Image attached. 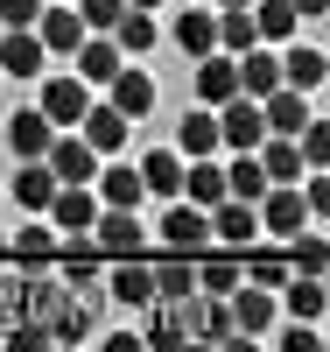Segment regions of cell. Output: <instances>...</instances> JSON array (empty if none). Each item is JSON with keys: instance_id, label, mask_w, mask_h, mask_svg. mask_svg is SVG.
<instances>
[{"instance_id": "cell-21", "label": "cell", "mask_w": 330, "mask_h": 352, "mask_svg": "<svg viewBox=\"0 0 330 352\" xmlns=\"http://www.w3.org/2000/svg\"><path fill=\"white\" fill-rule=\"evenodd\" d=\"M303 99H309V92H295V85H274V92L260 99L267 134H295V127H303V120H309V106H303Z\"/></svg>"}, {"instance_id": "cell-39", "label": "cell", "mask_w": 330, "mask_h": 352, "mask_svg": "<svg viewBox=\"0 0 330 352\" xmlns=\"http://www.w3.org/2000/svg\"><path fill=\"white\" fill-rule=\"evenodd\" d=\"M43 0H0V28H36Z\"/></svg>"}, {"instance_id": "cell-14", "label": "cell", "mask_w": 330, "mask_h": 352, "mask_svg": "<svg viewBox=\"0 0 330 352\" xmlns=\"http://www.w3.org/2000/svg\"><path fill=\"white\" fill-rule=\"evenodd\" d=\"M36 43H43L49 56H71V50L84 43V21H78L71 0H64V8H43V14H36Z\"/></svg>"}, {"instance_id": "cell-16", "label": "cell", "mask_w": 330, "mask_h": 352, "mask_svg": "<svg viewBox=\"0 0 330 352\" xmlns=\"http://www.w3.org/2000/svg\"><path fill=\"white\" fill-rule=\"evenodd\" d=\"M323 78H330V56L316 43H288L281 56V85H295V92H323Z\"/></svg>"}, {"instance_id": "cell-30", "label": "cell", "mask_w": 330, "mask_h": 352, "mask_svg": "<svg viewBox=\"0 0 330 352\" xmlns=\"http://www.w3.org/2000/svg\"><path fill=\"white\" fill-rule=\"evenodd\" d=\"M183 296H197V268H190V254H169L155 268V303H183Z\"/></svg>"}, {"instance_id": "cell-38", "label": "cell", "mask_w": 330, "mask_h": 352, "mask_svg": "<svg viewBox=\"0 0 330 352\" xmlns=\"http://www.w3.org/2000/svg\"><path fill=\"white\" fill-rule=\"evenodd\" d=\"M239 282H260V289H281V282H288V254H253L246 268H239Z\"/></svg>"}, {"instance_id": "cell-31", "label": "cell", "mask_w": 330, "mask_h": 352, "mask_svg": "<svg viewBox=\"0 0 330 352\" xmlns=\"http://www.w3.org/2000/svg\"><path fill=\"white\" fill-rule=\"evenodd\" d=\"M176 155H218V113L211 106L183 113V148H176Z\"/></svg>"}, {"instance_id": "cell-11", "label": "cell", "mask_w": 330, "mask_h": 352, "mask_svg": "<svg viewBox=\"0 0 330 352\" xmlns=\"http://www.w3.org/2000/svg\"><path fill=\"white\" fill-rule=\"evenodd\" d=\"M49 50L36 43V28H0V78H43Z\"/></svg>"}, {"instance_id": "cell-12", "label": "cell", "mask_w": 330, "mask_h": 352, "mask_svg": "<svg viewBox=\"0 0 330 352\" xmlns=\"http://www.w3.org/2000/svg\"><path fill=\"white\" fill-rule=\"evenodd\" d=\"M127 127H134V120H127L113 99H106V106H84V120H78V134L92 141L99 155H119V148H127Z\"/></svg>"}, {"instance_id": "cell-26", "label": "cell", "mask_w": 330, "mask_h": 352, "mask_svg": "<svg viewBox=\"0 0 330 352\" xmlns=\"http://www.w3.org/2000/svg\"><path fill=\"white\" fill-rule=\"evenodd\" d=\"M183 317H190V331H197L204 345H225V338H232V310H225V296H204V303L190 296Z\"/></svg>"}, {"instance_id": "cell-34", "label": "cell", "mask_w": 330, "mask_h": 352, "mask_svg": "<svg viewBox=\"0 0 330 352\" xmlns=\"http://www.w3.org/2000/svg\"><path fill=\"white\" fill-rule=\"evenodd\" d=\"M260 36H253V14L246 8H218V50L225 56H239V50H253Z\"/></svg>"}, {"instance_id": "cell-42", "label": "cell", "mask_w": 330, "mask_h": 352, "mask_svg": "<svg viewBox=\"0 0 330 352\" xmlns=\"http://www.w3.org/2000/svg\"><path fill=\"white\" fill-rule=\"evenodd\" d=\"M0 268H8V240H0Z\"/></svg>"}, {"instance_id": "cell-20", "label": "cell", "mask_w": 330, "mask_h": 352, "mask_svg": "<svg viewBox=\"0 0 330 352\" xmlns=\"http://www.w3.org/2000/svg\"><path fill=\"white\" fill-rule=\"evenodd\" d=\"M274 85H281V56L274 50H239V92H253V99H267V92H274Z\"/></svg>"}, {"instance_id": "cell-2", "label": "cell", "mask_w": 330, "mask_h": 352, "mask_svg": "<svg viewBox=\"0 0 330 352\" xmlns=\"http://www.w3.org/2000/svg\"><path fill=\"white\" fill-rule=\"evenodd\" d=\"M43 162H49L56 184H92V176H99V148H92L78 127H56L49 148H43Z\"/></svg>"}, {"instance_id": "cell-9", "label": "cell", "mask_w": 330, "mask_h": 352, "mask_svg": "<svg viewBox=\"0 0 330 352\" xmlns=\"http://www.w3.org/2000/svg\"><path fill=\"white\" fill-rule=\"evenodd\" d=\"M106 289H113V303L148 310V303H155V268H148L141 254H127V261H106Z\"/></svg>"}, {"instance_id": "cell-6", "label": "cell", "mask_w": 330, "mask_h": 352, "mask_svg": "<svg viewBox=\"0 0 330 352\" xmlns=\"http://www.w3.org/2000/svg\"><path fill=\"white\" fill-rule=\"evenodd\" d=\"M92 219H99V190H92V184H56V197H49V226H56V232L84 240Z\"/></svg>"}, {"instance_id": "cell-5", "label": "cell", "mask_w": 330, "mask_h": 352, "mask_svg": "<svg viewBox=\"0 0 330 352\" xmlns=\"http://www.w3.org/2000/svg\"><path fill=\"white\" fill-rule=\"evenodd\" d=\"M162 240H169V254H190V261H197L204 247H211V212L176 197V204H169V219H162Z\"/></svg>"}, {"instance_id": "cell-22", "label": "cell", "mask_w": 330, "mask_h": 352, "mask_svg": "<svg viewBox=\"0 0 330 352\" xmlns=\"http://www.w3.org/2000/svg\"><path fill=\"white\" fill-rule=\"evenodd\" d=\"M141 190H155V197H183V155H176V148L141 155Z\"/></svg>"}, {"instance_id": "cell-7", "label": "cell", "mask_w": 330, "mask_h": 352, "mask_svg": "<svg viewBox=\"0 0 330 352\" xmlns=\"http://www.w3.org/2000/svg\"><path fill=\"white\" fill-rule=\"evenodd\" d=\"M84 240H99L106 261H127V254H141V219L119 212V204H99V219H92V232H84Z\"/></svg>"}, {"instance_id": "cell-28", "label": "cell", "mask_w": 330, "mask_h": 352, "mask_svg": "<svg viewBox=\"0 0 330 352\" xmlns=\"http://www.w3.org/2000/svg\"><path fill=\"white\" fill-rule=\"evenodd\" d=\"M176 50L183 56H204V50H218V14H204V8H190V14H176Z\"/></svg>"}, {"instance_id": "cell-43", "label": "cell", "mask_w": 330, "mask_h": 352, "mask_svg": "<svg viewBox=\"0 0 330 352\" xmlns=\"http://www.w3.org/2000/svg\"><path fill=\"white\" fill-rule=\"evenodd\" d=\"M0 324H8V303H0Z\"/></svg>"}, {"instance_id": "cell-35", "label": "cell", "mask_w": 330, "mask_h": 352, "mask_svg": "<svg viewBox=\"0 0 330 352\" xmlns=\"http://www.w3.org/2000/svg\"><path fill=\"white\" fill-rule=\"evenodd\" d=\"M64 282H71V289H99V282H106V261L84 254V247L71 240V254H64Z\"/></svg>"}, {"instance_id": "cell-19", "label": "cell", "mask_w": 330, "mask_h": 352, "mask_svg": "<svg viewBox=\"0 0 330 352\" xmlns=\"http://www.w3.org/2000/svg\"><path fill=\"white\" fill-rule=\"evenodd\" d=\"M253 155L267 169V184H303V148H295V134H267Z\"/></svg>"}, {"instance_id": "cell-23", "label": "cell", "mask_w": 330, "mask_h": 352, "mask_svg": "<svg viewBox=\"0 0 330 352\" xmlns=\"http://www.w3.org/2000/svg\"><path fill=\"white\" fill-rule=\"evenodd\" d=\"M8 197L21 204V212H49V197H56V176H49V162H21V176L8 184Z\"/></svg>"}, {"instance_id": "cell-27", "label": "cell", "mask_w": 330, "mask_h": 352, "mask_svg": "<svg viewBox=\"0 0 330 352\" xmlns=\"http://www.w3.org/2000/svg\"><path fill=\"white\" fill-rule=\"evenodd\" d=\"M106 36L119 43V56H148V50H155V36H162V28H155V21H148L141 8H119V21L106 28Z\"/></svg>"}, {"instance_id": "cell-18", "label": "cell", "mask_w": 330, "mask_h": 352, "mask_svg": "<svg viewBox=\"0 0 330 352\" xmlns=\"http://www.w3.org/2000/svg\"><path fill=\"white\" fill-rule=\"evenodd\" d=\"M71 56H78V78H84V85H106L119 64H127V56H119V43H113V36H92V28H84V43H78Z\"/></svg>"}, {"instance_id": "cell-13", "label": "cell", "mask_w": 330, "mask_h": 352, "mask_svg": "<svg viewBox=\"0 0 330 352\" xmlns=\"http://www.w3.org/2000/svg\"><path fill=\"white\" fill-rule=\"evenodd\" d=\"M232 92H239V56L204 50V56H197V99H204V106H225Z\"/></svg>"}, {"instance_id": "cell-4", "label": "cell", "mask_w": 330, "mask_h": 352, "mask_svg": "<svg viewBox=\"0 0 330 352\" xmlns=\"http://www.w3.org/2000/svg\"><path fill=\"white\" fill-rule=\"evenodd\" d=\"M225 310H232V331L239 338H260V331H274V289H260V282H239L232 296H225Z\"/></svg>"}, {"instance_id": "cell-1", "label": "cell", "mask_w": 330, "mask_h": 352, "mask_svg": "<svg viewBox=\"0 0 330 352\" xmlns=\"http://www.w3.org/2000/svg\"><path fill=\"white\" fill-rule=\"evenodd\" d=\"M218 113V148H232V155H246V148H260L267 141V113H260V99L253 92H232L225 106H211Z\"/></svg>"}, {"instance_id": "cell-36", "label": "cell", "mask_w": 330, "mask_h": 352, "mask_svg": "<svg viewBox=\"0 0 330 352\" xmlns=\"http://www.w3.org/2000/svg\"><path fill=\"white\" fill-rule=\"evenodd\" d=\"M295 148H303V169H323V155H330V120H303V127H295Z\"/></svg>"}, {"instance_id": "cell-32", "label": "cell", "mask_w": 330, "mask_h": 352, "mask_svg": "<svg viewBox=\"0 0 330 352\" xmlns=\"http://www.w3.org/2000/svg\"><path fill=\"white\" fill-rule=\"evenodd\" d=\"M197 289L204 296H232L239 289V261L232 254H197Z\"/></svg>"}, {"instance_id": "cell-15", "label": "cell", "mask_w": 330, "mask_h": 352, "mask_svg": "<svg viewBox=\"0 0 330 352\" xmlns=\"http://www.w3.org/2000/svg\"><path fill=\"white\" fill-rule=\"evenodd\" d=\"M49 134H56V127H49V113H43V106H21L14 120H8V148H14L21 162H43Z\"/></svg>"}, {"instance_id": "cell-8", "label": "cell", "mask_w": 330, "mask_h": 352, "mask_svg": "<svg viewBox=\"0 0 330 352\" xmlns=\"http://www.w3.org/2000/svg\"><path fill=\"white\" fill-rule=\"evenodd\" d=\"M84 106H92V85H84L78 71H56V78L43 85V113H49V127H78Z\"/></svg>"}, {"instance_id": "cell-24", "label": "cell", "mask_w": 330, "mask_h": 352, "mask_svg": "<svg viewBox=\"0 0 330 352\" xmlns=\"http://www.w3.org/2000/svg\"><path fill=\"white\" fill-rule=\"evenodd\" d=\"M92 184H99V204H119V212H141V169H134V162H113V169H99Z\"/></svg>"}, {"instance_id": "cell-10", "label": "cell", "mask_w": 330, "mask_h": 352, "mask_svg": "<svg viewBox=\"0 0 330 352\" xmlns=\"http://www.w3.org/2000/svg\"><path fill=\"white\" fill-rule=\"evenodd\" d=\"M211 240H225L232 254H246V247L260 240V212H253L246 197H218V204H211Z\"/></svg>"}, {"instance_id": "cell-33", "label": "cell", "mask_w": 330, "mask_h": 352, "mask_svg": "<svg viewBox=\"0 0 330 352\" xmlns=\"http://www.w3.org/2000/svg\"><path fill=\"white\" fill-rule=\"evenodd\" d=\"M260 190H267V169H260V155L246 148L232 169H225V197H246V204H260Z\"/></svg>"}, {"instance_id": "cell-41", "label": "cell", "mask_w": 330, "mask_h": 352, "mask_svg": "<svg viewBox=\"0 0 330 352\" xmlns=\"http://www.w3.org/2000/svg\"><path fill=\"white\" fill-rule=\"evenodd\" d=\"M218 8H253V0H218Z\"/></svg>"}, {"instance_id": "cell-25", "label": "cell", "mask_w": 330, "mask_h": 352, "mask_svg": "<svg viewBox=\"0 0 330 352\" xmlns=\"http://www.w3.org/2000/svg\"><path fill=\"white\" fill-rule=\"evenodd\" d=\"M323 296H330V289H323V275H295V268H288V282H281V303H288V317L316 324V317H323Z\"/></svg>"}, {"instance_id": "cell-29", "label": "cell", "mask_w": 330, "mask_h": 352, "mask_svg": "<svg viewBox=\"0 0 330 352\" xmlns=\"http://www.w3.org/2000/svg\"><path fill=\"white\" fill-rule=\"evenodd\" d=\"M246 14H253V36H260V43H288V36H295V21H303L288 0H253Z\"/></svg>"}, {"instance_id": "cell-40", "label": "cell", "mask_w": 330, "mask_h": 352, "mask_svg": "<svg viewBox=\"0 0 330 352\" xmlns=\"http://www.w3.org/2000/svg\"><path fill=\"white\" fill-rule=\"evenodd\" d=\"M127 8H141V14H155V8H162V0H127Z\"/></svg>"}, {"instance_id": "cell-37", "label": "cell", "mask_w": 330, "mask_h": 352, "mask_svg": "<svg viewBox=\"0 0 330 352\" xmlns=\"http://www.w3.org/2000/svg\"><path fill=\"white\" fill-rule=\"evenodd\" d=\"M49 338H56V345H78V338H92V310H84V303L71 296V303H64V317L49 324Z\"/></svg>"}, {"instance_id": "cell-3", "label": "cell", "mask_w": 330, "mask_h": 352, "mask_svg": "<svg viewBox=\"0 0 330 352\" xmlns=\"http://www.w3.org/2000/svg\"><path fill=\"white\" fill-rule=\"evenodd\" d=\"M253 212H260V232H267V240H288V232H303V219H309L303 184H267Z\"/></svg>"}, {"instance_id": "cell-17", "label": "cell", "mask_w": 330, "mask_h": 352, "mask_svg": "<svg viewBox=\"0 0 330 352\" xmlns=\"http://www.w3.org/2000/svg\"><path fill=\"white\" fill-rule=\"evenodd\" d=\"M106 92H113V106L127 113V120H141V113L155 106V78H148V71H134V64H119V71L106 78Z\"/></svg>"}]
</instances>
